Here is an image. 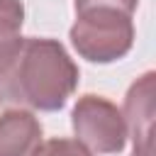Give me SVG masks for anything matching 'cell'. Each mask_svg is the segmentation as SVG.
<instances>
[{"label":"cell","mask_w":156,"mask_h":156,"mask_svg":"<svg viewBox=\"0 0 156 156\" xmlns=\"http://www.w3.org/2000/svg\"><path fill=\"white\" fill-rule=\"evenodd\" d=\"M78 85V66L61 41L12 37L0 44V107L56 112Z\"/></svg>","instance_id":"obj_1"},{"label":"cell","mask_w":156,"mask_h":156,"mask_svg":"<svg viewBox=\"0 0 156 156\" xmlns=\"http://www.w3.org/2000/svg\"><path fill=\"white\" fill-rule=\"evenodd\" d=\"M73 49L93 63H112L129 54L134 44V22L117 7H85L76 12L68 32Z\"/></svg>","instance_id":"obj_2"},{"label":"cell","mask_w":156,"mask_h":156,"mask_svg":"<svg viewBox=\"0 0 156 156\" xmlns=\"http://www.w3.org/2000/svg\"><path fill=\"white\" fill-rule=\"evenodd\" d=\"M71 124L76 141L95 154H119L127 144V124L122 110L102 95H83L73 105Z\"/></svg>","instance_id":"obj_3"},{"label":"cell","mask_w":156,"mask_h":156,"mask_svg":"<svg viewBox=\"0 0 156 156\" xmlns=\"http://www.w3.org/2000/svg\"><path fill=\"white\" fill-rule=\"evenodd\" d=\"M124 124L132 134L134 151L132 156H154V73H144L136 83H132L124 98Z\"/></svg>","instance_id":"obj_4"},{"label":"cell","mask_w":156,"mask_h":156,"mask_svg":"<svg viewBox=\"0 0 156 156\" xmlns=\"http://www.w3.org/2000/svg\"><path fill=\"white\" fill-rule=\"evenodd\" d=\"M41 141V124L29 110L0 112V156H32Z\"/></svg>","instance_id":"obj_5"},{"label":"cell","mask_w":156,"mask_h":156,"mask_svg":"<svg viewBox=\"0 0 156 156\" xmlns=\"http://www.w3.org/2000/svg\"><path fill=\"white\" fill-rule=\"evenodd\" d=\"M24 22L22 0H0V44L17 37Z\"/></svg>","instance_id":"obj_6"},{"label":"cell","mask_w":156,"mask_h":156,"mask_svg":"<svg viewBox=\"0 0 156 156\" xmlns=\"http://www.w3.org/2000/svg\"><path fill=\"white\" fill-rule=\"evenodd\" d=\"M32 156H95L93 151H88L80 141L76 139H46L39 141V146L32 151Z\"/></svg>","instance_id":"obj_7"},{"label":"cell","mask_w":156,"mask_h":156,"mask_svg":"<svg viewBox=\"0 0 156 156\" xmlns=\"http://www.w3.org/2000/svg\"><path fill=\"white\" fill-rule=\"evenodd\" d=\"M136 5H139V0H76V12L85 10V7H117L122 12L134 15Z\"/></svg>","instance_id":"obj_8"}]
</instances>
